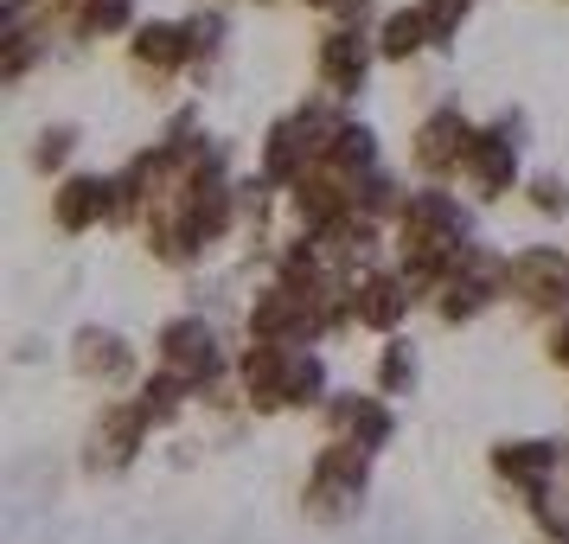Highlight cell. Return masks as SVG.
I'll list each match as a JSON object with an SVG mask.
<instances>
[{
    "label": "cell",
    "instance_id": "18",
    "mask_svg": "<svg viewBox=\"0 0 569 544\" xmlns=\"http://www.w3.org/2000/svg\"><path fill=\"white\" fill-rule=\"evenodd\" d=\"M492 301H506V288L487 283V276H461V269H455L436 295H429V308H436L441 327H467V320H480Z\"/></svg>",
    "mask_w": 569,
    "mask_h": 544
},
{
    "label": "cell",
    "instance_id": "21",
    "mask_svg": "<svg viewBox=\"0 0 569 544\" xmlns=\"http://www.w3.org/2000/svg\"><path fill=\"white\" fill-rule=\"evenodd\" d=\"M327 167H339L346 180H365V174H378V167H385V148H378V129L352 116V122L339 129V141L327 148Z\"/></svg>",
    "mask_w": 569,
    "mask_h": 544
},
{
    "label": "cell",
    "instance_id": "24",
    "mask_svg": "<svg viewBox=\"0 0 569 544\" xmlns=\"http://www.w3.org/2000/svg\"><path fill=\"white\" fill-rule=\"evenodd\" d=\"M186 32H192V71H211L218 58L231 52V7H199V13H186Z\"/></svg>",
    "mask_w": 569,
    "mask_h": 544
},
{
    "label": "cell",
    "instance_id": "2",
    "mask_svg": "<svg viewBox=\"0 0 569 544\" xmlns=\"http://www.w3.org/2000/svg\"><path fill=\"white\" fill-rule=\"evenodd\" d=\"M154 365L186 378L192 390H211L218 378H231L237 353H224V334L211 327L206 314H167L154 327Z\"/></svg>",
    "mask_w": 569,
    "mask_h": 544
},
{
    "label": "cell",
    "instance_id": "12",
    "mask_svg": "<svg viewBox=\"0 0 569 544\" xmlns=\"http://www.w3.org/2000/svg\"><path fill=\"white\" fill-rule=\"evenodd\" d=\"M129 71L148 83H167L180 71H192V32H186V20H141L129 32Z\"/></svg>",
    "mask_w": 569,
    "mask_h": 544
},
{
    "label": "cell",
    "instance_id": "10",
    "mask_svg": "<svg viewBox=\"0 0 569 544\" xmlns=\"http://www.w3.org/2000/svg\"><path fill=\"white\" fill-rule=\"evenodd\" d=\"M320 423H327L333 442H352L365 455L390 448V436H397V411H390V397H378V390H333V404L320 411Z\"/></svg>",
    "mask_w": 569,
    "mask_h": 544
},
{
    "label": "cell",
    "instance_id": "23",
    "mask_svg": "<svg viewBox=\"0 0 569 544\" xmlns=\"http://www.w3.org/2000/svg\"><path fill=\"white\" fill-rule=\"evenodd\" d=\"M78 141H83V129L78 122H46V129L32 135V148H27V167L39 174V180H64V167H71V155H78Z\"/></svg>",
    "mask_w": 569,
    "mask_h": 544
},
{
    "label": "cell",
    "instance_id": "15",
    "mask_svg": "<svg viewBox=\"0 0 569 544\" xmlns=\"http://www.w3.org/2000/svg\"><path fill=\"white\" fill-rule=\"evenodd\" d=\"M52 20L71 32V39H116V32L141 27L134 0H52V7H46V27H52Z\"/></svg>",
    "mask_w": 569,
    "mask_h": 544
},
{
    "label": "cell",
    "instance_id": "17",
    "mask_svg": "<svg viewBox=\"0 0 569 544\" xmlns=\"http://www.w3.org/2000/svg\"><path fill=\"white\" fill-rule=\"evenodd\" d=\"M313 167V148L308 141H301V129H295V116H276V122H269V129H262V141H257V174L262 180H276L288 192V186L301 180V174H308Z\"/></svg>",
    "mask_w": 569,
    "mask_h": 544
},
{
    "label": "cell",
    "instance_id": "1",
    "mask_svg": "<svg viewBox=\"0 0 569 544\" xmlns=\"http://www.w3.org/2000/svg\"><path fill=\"white\" fill-rule=\"evenodd\" d=\"M371 462L378 455H365L352 442H320L308 462V481H301V513L313 525H339V518H352L365 506V487H371Z\"/></svg>",
    "mask_w": 569,
    "mask_h": 544
},
{
    "label": "cell",
    "instance_id": "13",
    "mask_svg": "<svg viewBox=\"0 0 569 544\" xmlns=\"http://www.w3.org/2000/svg\"><path fill=\"white\" fill-rule=\"evenodd\" d=\"M410 308H422L416 301V288L397 276V269H371V276H359L352 283V314H359V334H403V320H410Z\"/></svg>",
    "mask_w": 569,
    "mask_h": 544
},
{
    "label": "cell",
    "instance_id": "3",
    "mask_svg": "<svg viewBox=\"0 0 569 544\" xmlns=\"http://www.w3.org/2000/svg\"><path fill=\"white\" fill-rule=\"evenodd\" d=\"M461 180L473 186V199H506V192H525V109H506L480 122L473 148H467V167Z\"/></svg>",
    "mask_w": 569,
    "mask_h": 544
},
{
    "label": "cell",
    "instance_id": "16",
    "mask_svg": "<svg viewBox=\"0 0 569 544\" xmlns=\"http://www.w3.org/2000/svg\"><path fill=\"white\" fill-rule=\"evenodd\" d=\"M378 65H416L422 52H436V32H429V13L403 0V7H385L378 13Z\"/></svg>",
    "mask_w": 569,
    "mask_h": 544
},
{
    "label": "cell",
    "instance_id": "26",
    "mask_svg": "<svg viewBox=\"0 0 569 544\" xmlns=\"http://www.w3.org/2000/svg\"><path fill=\"white\" fill-rule=\"evenodd\" d=\"M39 7H52V0H39Z\"/></svg>",
    "mask_w": 569,
    "mask_h": 544
},
{
    "label": "cell",
    "instance_id": "27",
    "mask_svg": "<svg viewBox=\"0 0 569 544\" xmlns=\"http://www.w3.org/2000/svg\"><path fill=\"white\" fill-rule=\"evenodd\" d=\"M257 7H269V0H257Z\"/></svg>",
    "mask_w": 569,
    "mask_h": 544
},
{
    "label": "cell",
    "instance_id": "20",
    "mask_svg": "<svg viewBox=\"0 0 569 544\" xmlns=\"http://www.w3.org/2000/svg\"><path fill=\"white\" fill-rule=\"evenodd\" d=\"M416 378H422V353H416L410 334H390L378 346V359H371V390L378 397H410Z\"/></svg>",
    "mask_w": 569,
    "mask_h": 544
},
{
    "label": "cell",
    "instance_id": "19",
    "mask_svg": "<svg viewBox=\"0 0 569 544\" xmlns=\"http://www.w3.org/2000/svg\"><path fill=\"white\" fill-rule=\"evenodd\" d=\"M192 404H199V390L186 385V378H173V372H160V365L134 385V411L148 416V429H173Z\"/></svg>",
    "mask_w": 569,
    "mask_h": 544
},
{
    "label": "cell",
    "instance_id": "4",
    "mask_svg": "<svg viewBox=\"0 0 569 544\" xmlns=\"http://www.w3.org/2000/svg\"><path fill=\"white\" fill-rule=\"evenodd\" d=\"M506 301L531 314V320H563L569 314V250L563 244H518L506 257Z\"/></svg>",
    "mask_w": 569,
    "mask_h": 544
},
{
    "label": "cell",
    "instance_id": "22",
    "mask_svg": "<svg viewBox=\"0 0 569 544\" xmlns=\"http://www.w3.org/2000/svg\"><path fill=\"white\" fill-rule=\"evenodd\" d=\"M333 404V372L320 359V346H301L288 365V411H327Z\"/></svg>",
    "mask_w": 569,
    "mask_h": 544
},
{
    "label": "cell",
    "instance_id": "5",
    "mask_svg": "<svg viewBox=\"0 0 569 544\" xmlns=\"http://www.w3.org/2000/svg\"><path fill=\"white\" fill-rule=\"evenodd\" d=\"M473 135H480V122H473V116H461V103L422 109V122H416V135H410V167L422 174V186L455 180V174L467 167Z\"/></svg>",
    "mask_w": 569,
    "mask_h": 544
},
{
    "label": "cell",
    "instance_id": "9",
    "mask_svg": "<svg viewBox=\"0 0 569 544\" xmlns=\"http://www.w3.org/2000/svg\"><path fill=\"white\" fill-rule=\"evenodd\" d=\"M487 467L506 481V487H518L525 500H531V493H543L569 467V442H557V436H499L492 455H487Z\"/></svg>",
    "mask_w": 569,
    "mask_h": 544
},
{
    "label": "cell",
    "instance_id": "25",
    "mask_svg": "<svg viewBox=\"0 0 569 544\" xmlns=\"http://www.w3.org/2000/svg\"><path fill=\"white\" fill-rule=\"evenodd\" d=\"M525 206L538 218H569V180L563 174H531L525 180Z\"/></svg>",
    "mask_w": 569,
    "mask_h": 544
},
{
    "label": "cell",
    "instance_id": "8",
    "mask_svg": "<svg viewBox=\"0 0 569 544\" xmlns=\"http://www.w3.org/2000/svg\"><path fill=\"white\" fill-rule=\"evenodd\" d=\"M371 65H378V39L359 27H327L320 46H313V78L339 103H352L365 83H371Z\"/></svg>",
    "mask_w": 569,
    "mask_h": 544
},
{
    "label": "cell",
    "instance_id": "14",
    "mask_svg": "<svg viewBox=\"0 0 569 544\" xmlns=\"http://www.w3.org/2000/svg\"><path fill=\"white\" fill-rule=\"evenodd\" d=\"M52 225H58L64 237L109 231V174L71 167V174H64V180L52 186Z\"/></svg>",
    "mask_w": 569,
    "mask_h": 544
},
{
    "label": "cell",
    "instance_id": "11",
    "mask_svg": "<svg viewBox=\"0 0 569 544\" xmlns=\"http://www.w3.org/2000/svg\"><path fill=\"white\" fill-rule=\"evenodd\" d=\"M288 365H295L288 346H262V339H243V346H237V390H243L250 416H282L288 411Z\"/></svg>",
    "mask_w": 569,
    "mask_h": 544
},
{
    "label": "cell",
    "instance_id": "7",
    "mask_svg": "<svg viewBox=\"0 0 569 544\" xmlns=\"http://www.w3.org/2000/svg\"><path fill=\"white\" fill-rule=\"evenodd\" d=\"M71 372L83 385H103V390H122V385H141V353L122 327H103V320H83L71 334Z\"/></svg>",
    "mask_w": 569,
    "mask_h": 544
},
{
    "label": "cell",
    "instance_id": "6",
    "mask_svg": "<svg viewBox=\"0 0 569 544\" xmlns=\"http://www.w3.org/2000/svg\"><path fill=\"white\" fill-rule=\"evenodd\" d=\"M148 416L134 411V397H103V411L90 416L83 429V474H122V467L141 462L148 448Z\"/></svg>",
    "mask_w": 569,
    "mask_h": 544
}]
</instances>
